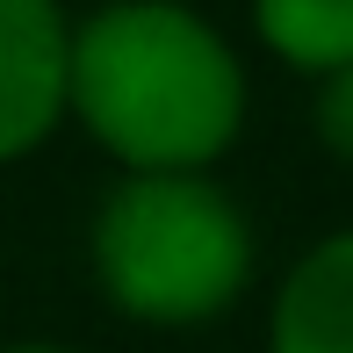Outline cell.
<instances>
[{
  "label": "cell",
  "instance_id": "5",
  "mask_svg": "<svg viewBox=\"0 0 353 353\" xmlns=\"http://www.w3.org/2000/svg\"><path fill=\"white\" fill-rule=\"evenodd\" d=\"M260 37L288 65L346 72L353 65V0H260Z\"/></svg>",
  "mask_w": 353,
  "mask_h": 353
},
{
  "label": "cell",
  "instance_id": "7",
  "mask_svg": "<svg viewBox=\"0 0 353 353\" xmlns=\"http://www.w3.org/2000/svg\"><path fill=\"white\" fill-rule=\"evenodd\" d=\"M14 353H58V346H14Z\"/></svg>",
  "mask_w": 353,
  "mask_h": 353
},
{
  "label": "cell",
  "instance_id": "3",
  "mask_svg": "<svg viewBox=\"0 0 353 353\" xmlns=\"http://www.w3.org/2000/svg\"><path fill=\"white\" fill-rule=\"evenodd\" d=\"M72 43L51 0H0V159L29 152L65 108Z\"/></svg>",
  "mask_w": 353,
  "mask_h": 353
},
{
  "label": "cell",
  "instance_id": "1",
  "mask_svg": "<svg viewBox=\"0 0 353 353\" xmlns=\"http://www.w3.org/2000/svg\"><path fill=\"white\" fill-rule=\"evenodd\" d=\"M72 108L87 130L144 173H188L238 130L245 79L210 22L166 0L101 8L72 37Z\"/></svg>",
  "mask_w": 353,
  "mask_h": 353
},
{
  "label": "cell",
  "instance_id": "6",
  "mask_svg": "<svg viewBox=\"0 0 353 353\" xmlns=\"http://www.w3.org/2000/svg\"><path fill=\"white\" fill-rule=\"evenodd\" d=\"M317 130H325V144L339 159H353V65L332 72V87L317 94Z\"/></svg>",
  "mask_w": 353,
  "mask_h": 353
},
{
  "label": "cell",
  "instance_id": "2",
  "mask_svg": "<svg viewBox=\"0 0 353 353\" xmlns=\"http://www.w3.org/2000/svg\"><path fill=\"white\" fill-rule=\"evenodd\" d=\"M101 288L130 317L152 325H195L216 317L245 281V223L238 210L195 173H137L116 188L94 231Z\"/></svg>",
  "mask_w": 353,
  "mask_h": 353
},
{
  "label": "cell",
  "instance_id": "4",
  "mask_svg": "<svg viewBox=\"0 0 353 353\" xmlns=\"http://www.w3.org/2000/svg\"><path fill=\"white\" fill-rule=\"evenodd\" d=\"M274 353H353V238H332L288 274L274 303Z\"/></svg>",
  "mask_w": 353,
  "mask_h": 353
}]
</instances>
